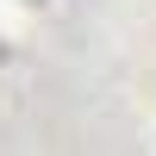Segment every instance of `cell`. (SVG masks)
<instances>
[]
</instances>
